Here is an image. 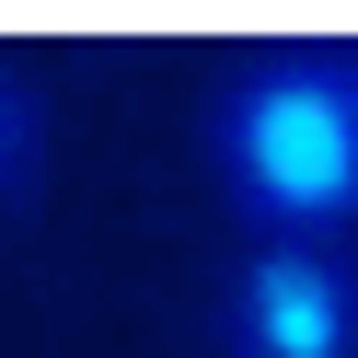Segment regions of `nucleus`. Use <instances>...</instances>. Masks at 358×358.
I'll return each instance as SVG.
<instances>
[{
    "label": "nucleus",
    "mask_w": 358,
    "mask_h": 358,
    "mask_svg": "<svg viewBox=\"0 0 358 358\" xmlns=\"http://www.w3.org/2000/svg\"><path fill=\"white\" fill-rule=\"evenodd\" d=\"M24 150H35V104H24V81L0 70V185L24 173Z\"/></svg>",
    "instance_id": "3"
},
{
    "label": "nucleus",
    "mask_w": 358,
    "mask_h": 358,
    "mask_svg": "<svg viewBox=\"0 0 358 358\" xmlns=\"http://www.w3.org/2000/svg\"><path fill=\"white\" fill-rule=\"evenodd\" d=\"M347 81H358V47H347Z\"/></svg>",
    "instance_id": "4"
},
{
    "label": "nucleus",
    "mask_w": 358,
    "mask_h": 358,
    "mask_svg": "<svg viewBox=\"0 0 358 358\" xmlns=\"http://www.w3.org/2000/svg\"><path fill=\"white\" fill-rule=\"evenodd\" d=\"M220 358H358L347 243H243L220 278Z\"/></svg>",
    "instance_id": "2"
},
{
    "label": "nucleus",
    "mask_w": 358,
    "mask_h": 358,
    "mask_svg": "<svg viewBox=\"0 0 358 358\" xmlns=\"http://www.w3.org/2000/svg\"><path fill=\"white\" fill-rule=\"evenodd\" d=\"M208 173L243 243H347L358 231V81L347 47H255L208 93Z\"/></svg>",
    "instance_id": "1"
}]
</instances>
